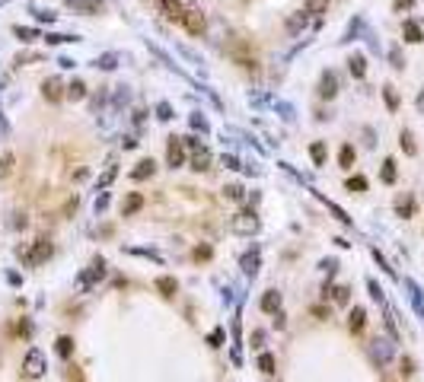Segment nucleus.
I'll use <instances>...</instances> for the list:
<instances>
[{
	"instance_id": "a878e982",
	"label": "nucleus",
	"mask_w": 424,
	"mask_h": 382,
	"mask_svg": "<svg viewBox=\"0 0 424 382\" xmlns=\"http://www.w3.org/2000/svg\"><path fill=\"white\" fill-rule=\"evenodd\" d=\"M242 271H246L249 277H256V271H259V252H246V255H242Z\"/></svg>"
},
{
	"instance_id": "b1692460",
	"label": "nucleus",
	"mask_w": 424,
	"mask_h": 382,
	"mask_svg": "<svg viewBox=\"0 0 424 382\" xmlns=\"http://www.w3.org/2000/svg\"><path fill=\"white\" fill-rule=\"evenodd\" d=\"M156 290H160L163 296H176L179 283H176V277H156Z\"/></svg>"
},
{
	"instance_id": "864d4df0",
	"label": "nucleus",
	"mask_w": 424,
	"mask_h": 382,
	"mask_svg": "<svg viewBox=\"0 0 424 382\" xmlns=\"http://www.w3.org/2000/svg\"><path fill=\"white\" fill-rule=\"evenodd\" d=\"M105 204H108V195H99V201H96V213L105 210Z\"/></svg>"
},
{
	"instance_id": "e433bc0d",
	"label": "nucleus",
	"mask_w": 424,
	"mask_h": 382,
	"mask_svg": "<svg viewBox=\"0 0 424 382\" xmlns=\"http://www.w3.org/2000/svg\"><path fill=\"white\" fill-rule=\"evenodd\" d=\"M67 4H74L77 10H87V13H96V10H99V0H67Z\"/></svg>"
},
{
	"instance_id": "9b49d317",
	"label": "nucleus",
	"mask_w": 424,
	"mask_h": 382,
	"mask_svg": "<svg viewBox=\"0 0 424 382\" xmlns=\"http://www.w3.org/2000/svg\"><path fill=\"white\" fill-rule=\"evenodd\" d=\"M363 325H367V312H363V306H354V309L348 312V328L354 331V334H360Z\"/></svg>"
},
{
	"instance_id": "5701e85b",
	"label": "nucleus",
	"mask_w": 424,
	"mask_h": 382,
	"mask_svg": "<svg viewBox=\"0 0 424 382\" xmlns=\"http://www.w3.org/2000/svg\"><path fill=\"white\" fill-rule=\"evenodd\" d=\"M303 29H306V13H294V16L287 19V32L290 35H300Z\"/></svg>"
},
{
	"instance_id": "ea45409f",
	"label": "nucleus",
	"mask_w": 424,
	"mask_h": 382,
	"mask_svg": "<svg viewBox=\"0 0 424 382\" xmlns=\"http://www.w3.org/2000/svg\"><path fill=\"white\" fill-rule=\"evenodd\" d=\"M156 115H160V121H169V118H173V105L160 102V105H156Z\"/></svg>"
},
{
	"instance_id": "72a5a7b5",
	"label": "nucleus",
	"mask_w": 424,
	"mask_h": 382,
	"mask_svg": "<svg viewBox=\"0 0 424 382\" xmlns=\"http://www.w3.org/2000/svg\"><path fill=\"white\" fill-rule=\"evenodd\" d=\"M332 296H335V303H338V306H345V303L351 300V286H345V283H342V286H335Z\"/></svg>"
},
{
	"instance_id": "39448f33",
	"label": "nucleus",
	"mask_w": 424,
	"mask_h": 382,
	"mask_svg": "<svg viewBox=\"0 0 424 382\" xmlns=\"http://www.w3.org/2000/svg\"><path fill=\"white\" fill-rule=\"evenodd\" d=\"M166 163L173 166V169H179V166L185 163V143H182V137H169V147H166Z\"/></svg>"
},
{
	"instance_id": "f3484780",
	"label": "nucleus",
	"mask_w": 424,
	"mask_h": 382,
	"mask_svg": "<svg viewBox=\"0 0 424 382\" xmlns=\"http://www.w3.org/2000/svg\"><path fill=\"white\" fill-rule=\"evenodd\" d=\"M303 13H309V16L329 13V0H303Z\"/></svg>"
},
{
	"instance_id": "7c9ffc66",
	"label": "nucleus",
	"mask_w": 424,
	"mask_h": 382,
	"mask_svg": "<svg viewBox=\"0 0 424 382\" xmlns=\"http://www.w3.org/2000/svg\"><path fill=\"white\" fill-rule=\"evenodd\" d=\"M380 178H383L386 185H392V182H395V160H386V163H383V172H380Z\"/></svg>"
},
{
	"instance_id": "6e6552de",
	"label": "nucleus",
	"mask_w": 424,
	"mask_h": 382,
	"mask_svg": "<svg viewBox=\"0 0 424 382\" xmlns=\"http://www.w3.org/2000/svg\"><path fill=\"white\" fill-rule=\"evenodd\" d=\"M370 351H373V360H377L380 366H386V363L392 360V341H383V338H377Z\"/></svg>"
},
{
	"instance_id": "0eeeda50",
	"label": "nucleus",
	"mask_w": 424,
	"mask_h": 382,
	"mask_svg": "<svg viewBox=\"0 0 424 382\" xmlns=\"http://www.w3.org/2000/svg\"><path fill=\"white\" fill-rule=\"evenodd\" d=\"M48 258H51V242H48V239H35L32 252L26 255V265H42Z\"/></svg>"
},
{
	"instance_id": "423d86ee",
	"label": "nucleus",
	"mask_w": 424,
	"mask_h": 382,
	"mask_svg": "<svg viewBox=\"0 0 424 382\" xmlns=\"http://www.w3.org/2000/svg\"><path fill=\"white\" fill-rule=\"evenodd\" d=\"M42 96H45L48 102H61V99L67 96V86H64L58 77H48V80L42 83Z\"/></svg>"
},
{
	"instance_id": "a18cd8bd",
	"label": "nucleus",
	"mask_w": 424,
	"mask_h": 382,
	"mask_svg": "<svg viewBox=\"0 0 424 382\" xmlns=\"http://www.w3.org/2000/svg\"><path fill=\"white\" fill-rule=\"evenodd\" d=\"M389 57H392V67H405V61H402V51H399V48H392V51H389Z\"/></svg>"
},
{
	"instance_id": "2eb2a0df",
	"label": "nucleus",
	"mask_w": 424,
	"mask_h": 382,
	"mask_svg": "<svg viewBox=\"0 0 424 382\" xmlns=\"http://www.w3.org/2000/svg\"><path fill=\"white\" fill-rule=\"evenodd\" d=\"M348 67H351V74H354V80L367 77V57H363V54H351L348 57Z\"/></svg>"
},
{
	"instance_id": "49530a36",
	"label": "nucleus",
	"mask_w": 424,
	"mask_h": 382,
	"mask_svg": "<svg viewBox=\"0 0 424 382\" xmlns=\"http://www.w3.org/2000/svg\"><path fill=\"white\" fill-rule=\"evenodd\" d=\"M415 373V363H411V357H402V376H411Z\"/></svg>"
},
{
	"instance_id": "c03bdc74",
	"label": "nucleus",
	"mask_w": 424,
	"mask_h": 382,
	"mask_svg": "<svg viewBox=\"0 0 424 382\" xmlns=\"http://www.w3.org/2000/svg\"><path fill=\"white\" fill-rule=\"evenodd\" d=\"M16 35H19V42H32V39H35V29H22V26H16Z\"/></svg>"
},
{
	"instance_id": "f704fd0d",
	"label": "nucleus",
	"mask_w": 424,
	"mask_h": 382,
	"mask_svg": "<svg viewBox=\"0 0 424 382\" xmlns=\"http://www.w3.org/2000/svg\"><path fill=\"white\" fill-rule=\"evenodd\" d=\"M399 140H402V150L408 153V156H415V153H418V147H415V140H411L408 131H402V134H399Z\"/></svg>"
},
{
	"instance_id": "2f4dec72",
	"label": "nucleus",
	"mask_w": 424,
	"mask_h": 382,
	"mask_svg": "<svg viewBox=\"0 0 424 382\" xmlns=\"http://www.w3.org/2000/svg\"><path fill=\"white\" fill-rule=\"evenodd\" d=\"M405 286L411 290V303H415V309L421 312V309H424V300H421V286H418L415 280H405Z\"/></svg>"
},
{
	"instance_id": "79ce46f5",
	"label": "nucleus",
	"mask_w": 424,
	"mask_h": 382,
	"mask_svg": "<svg viewBox=\"0 0 424 382\" xmlns=\"http://www.w3.org/2000/svg\"><path fill=\"white\" fill-rule=\"evenodd\" d=\"M367 286H370V296H373V300L383 303V290H380V283H377V280H367Z\"/></svg>"
},
{
	"instance_id": "393cba45",
	"label": "nucleus",
	"mask_w": 424,
	"mask_h": 382,
	"mask_svg": "<svg viewBox=\"0 0 424 382\" xmlns=\"http://www.w3.org/2000/svg\"><path fill=\"white\" fill-rule=\"evenodd\" d=\"M338 166H342V169H351V166H354V147H351V143H345V147L338 150Z\"/></svg>"
},
{
	"instance_id": "f8f14e48",
	"label": "nucleus",
	"mask_w": 424,
	"mask_h": 382,
	"mask_svg": "<svg viewBox=\"0 0 424 382\" xmlns=\"http://www.w3.org/2000/svg\"><path fill=\"white\" fill-rule=\"evenodd\" d=\"M156 172V163L153 160H140L134 169H131V178H134V182H144V178H150Z\"/></svg>"
},
{
	"instance_id": "58836bf2",
	"label": "nucleus",
	"mask_w": 424,
	"mask_h": 382,
	"mask_svg": "<svg viewBox=\"0 0 424 382\" xmlns=\"http://www.w3.org/2000/svg\"><path fill=\"white\" fill-rule=\"evenodd\" d=\"M322 201H325V198H322ZM325 207H329V210H332V213H335V217L342 220V223H351V217H348V213H345L342 207H338V204H332V201H325Z\"/></svg>"
},
{
	"instance_id": "dca6fc26",
	"label": "nucleus",
	"mask_w": 424,
	"mask_h": 382,
	"mask_svg": "<svg viewBox=\"0 0 424 382\" xmlns=\"http://www.w3.org/2000/svg\"><path fill=\"white\" fill-rule=\"evenodd\" d=\"M402 35H405V42H408V45H418V42H424V32H421V26H418V22H411V19H405Z\"/></svg>"
},
{
	"instance_id": "f257e3e1",
	"label": "nucleus",
	"mask_w": 424,
	"mask_h": 382,
	"mask_svg": "<svg viewBox=\"0 0 424 382\" xmlns=\"http://www.w3.org/2000/svg\"><path fill=\"white\" fill-rule=\"evenodd\" d=\"M230 233H236V236H256L259 233V217H256V210H249V207H242L239 213H233L230 217Z\"/></svg>"
},
{
	"instance_id": "6ab92c4d",
	"label": "nucleus",
	"mask_w": 424,
	"mask_h": 382,
	"mask_svg": "<svg viewBox=\"0 0 424 382\" xmlns=\"http://www.w3.org/2000/svg\"><path fill=\"white\" fill-rule=\"evenodd\" d=\"M262 309H265V312H277V309H281V293H277V290H265Z\"/></svg>"
},
{
	"instance_id": "ddd939ff",
	"label": "nucleus",
	"mask_w": 424,
	"mask_h": 382,
	"mask_svg": "<svg viewBox=\"0 0 424 382\" xmlns=\"http://www.w3.org/2000/svg\"><path fill=\"white\" fill-rule=\"evenodd\" d=\"M144 207V195H137V191H131V195L125 198V204H121V213L125 217H134V213Z\"/></svg>"
},
{
	"instance_id": "c9c22d12",
	"label": "nucleus",
	"mask_w": 424,
	"mask_h": 382,
	"mask_svg": "<svg viewBox=\"0 0 424 382\" xmlns=\"http://www.w3.org/2000/svg\"><path fill=\"white\" fill-rule=\"evenodd\" d=\"M259 369H262V373H274V354H262L259 357Z\"/></svg>"
},
{
	"instance_id": "aec40b11",
	"label": "nucleus",
	"mask_w": 424,
	"mask_h": 382,
	"mask_svg": "<svg viewBox=\"0 0 424 382\" xmlns=\"http://www.w3.org/2000/svg\"><path fill=\"white\" fill-rule=\"evenodd\" d=\"M395 213H399V217H402V220H408L411 213H415V198H411V195L399 198V201H395Z\"/></svg>"
},
{
	"instance_id": "473e14b6",
	"label": "nucleus",
	"mask_w": 424,
	"mask_h": 382,
	"mask_svg": "<svg viewBox=\"0 0 424 382\" xmlns=\"http://www.w3.org/2000/svg\"><path fill=\"white\" fill-rule=\"evenodd\" d=\"M223 198H230V201H236V204H239V201L246 198V191H242V185H227L223 188Z\"/></svg>"
},
{
	"instance_id": "412c9836",
	"label": "nucleus",
	"mask_w": 424,
	"mask_h": 382,
	"mask_svg": "<svg viewBox=\"0 0 424 382\" xmlns=\"http://www.w3.org/2000/svg\"><path fill=\"white\" fill-rule=\"evenodd\" d=\"M67 99H74V102L87 99V83H83V80H74V83H67Z\"/></svg>"
},
{
	"instance_id": "de8ad7c7",
	"label": "nucleus",
	"mask_w": 424,
	"mask_h": 382,
	"mask_svg": "<svg viewBox=\"0 0 424 382\" xmlns=\"http://www.w3.org/2000/svg\"><path fill=\"white\" fill-rule=\"evenodd\" d=\"M211 344H214V347H220V344H223V331L220 328H217V331H211V338H208Z\"/></svg>"
},
{
	"instance_id": "a211bd4d",
	"label": "nucleus",
	"mask_w": 424,
	"mask_h": 382,
	"mask_svg": "<svg viewBox=\"0 0 424 382\" xmlns=\"http://www.w3.org/2000/svg\"><path fill=\"white\" fill-rule=\"evenodd\" d=\"M208 166H211V150H195V153H191V169H195V172H201V169H208Z\"/></svg>"
},
{
	"instance_id": "4c0bfd02",
	"label": "nucleus",
	"mask_w": 424,
	"mask_h": 382,
	"mask_svg": "<svg viewBox=\"0 0 424 382\" xmlns=\"http://www.w3.org/2000/svg\"><path fill=\"white\" fill-rule=\"evenodd\" d=\"M348 191H367V178H363V175H351L348 178Z\"/></svg>"
},
{
	"instance_id": "c85d7f7f",
	"label": "nucleus",
	"mask_w": 424,
	"mask_h": 382,
	"mask_svg": "<svg viewBox=\"0 0 424 382\" xmlns=\"http://www.w3.org/2000/svg\"><path fill=\"white\" fill-rule=\"evenodd\" d=\"M383 99H386V109H389V112L399 109V92H395V86H383Z\"/></svg>"
},
{
	"instance_id": "5fc2aeb1",
	"label": "nucleus",
	"mask_w": 424,
	"mask_h": 382,
	"mask_svg": "<svg viewBox=\"0 0 424 382\" xmlns=\"http://www.w3.org/2000/svg\"><path fill=\"white\" fill-rule=\"evenodd\" d=\"M262 338H265L262 331H252V347H262Z\"/></svg>"
},
{
	"instance_id": "603ef678",
	"label": "nucleus",
	"mask_w": 424,
	"mask_h": 382,
	"mask_svg": "<svg viewBox=\"0 0 424 382\" xmlns=\"http://www.w3.org/2000/svg\"><path fill=\"white\" fill-rule=\"evenodd\" d=\"M313 315H316V319H325V315H329V309H325V306H313Z\"/></svg>"
},
{
	"instance_id": "f03ea898",
	"label": "nucleus",
	"mask_w": 424,
	"mask_h": 382,
	"mask_svg": "<svg viewBox=\"0 0 424 382\" xmlns=\"http://www.w3.org/2000/svg\"><path fill=\"white\" fill-rule=\"evenodd\" d=\"M227 54L233 57L239 67H256V54H252V48H249V42L242 39V35H233V39H230Z\"/></svg>"
},
{
	"instance_id": "a19ab883",
	"label": "nucleus",
	"mask_w": 424,
	"mask_h": 382,
	"mask_svg": "<svg viewBox=\"0 0 424 382\" xmlns=\"http://www.w3.org/2000/svg\"><path fill=\"white\" fill-rule=\"evenodd\" d=\"M211 255H214V248H211V245H198V248H195V258H198V261H208Z\"/></svg>"
},
{
	"instance_id": "09e8293b",
	"label": "nucleus",
	"mask_w": 424,
	"mask_h": 382,
	"mask_svg": "<svg viewBox=\"0 0 424 382\" xmlns=\"http://www.w3.org/2000/svg\"><path fill=\"white\" fill-rule=\"evenodd\" d=\"M411 4H415V0H395L392 7H395V13H405V10H408Z\"/></svg>"
},
{
	"instance_id": "3c124183",
	"label": "nucleus",
	"mask_w": 424,
	"mask_h": 382,
	"mask_svg": "<svg viewBox=\"0 0 424 382\" xmlns=\"http://www.w3.org/2000/svg\"><path fill=\"white\" fill-rule=\"evenodd\" d=\"M223 166L227 169H239V160L236 156H223Z\"/></svg>"
},
{
	"instance_id": "6e6d98bb",
	"label": "nucleus",
	"mask_w": 424,
	"mask_h": 382,
	"mask_svg": "<svg viewBox=\"0 0 424 382\" xmlns=\"http://www.w3.org/2000/svg\"><path fill=\"white\" fill-rule=\"evenodd\" d=\"M160 4H169V0H160Z\"/></svg>"
},
{
	"instance_id": "8fccbe9b",
	"label": "nucleus",
	"mask_w": 424,
	"mask_h": 382,
	"mask_svg": "<svg viewBox=\"0 0 424 382\" xmlns=\"http://www.w3.org/2000/svg\"><path fill=\"white\" fill-rule=\"evenodd\" d=\"M191 124H195V128H201V131H208V121H204L201 115H191Z\"/></svg>"
},
{
	"instance_id": "7ed1b4c3",
	"label": "nucleus",
	"mask_w": 424,
	"mask_h": 382,
	"mask_svg": "<svg viewBox=\"0 0 424 382\" xmlns=\"http://www.w3.org/2000/svg\"><path fill=\"white\" fill-rule=\"evenodd\" d=\"M45 369H48L45 354H42L39 347H32V351L26 354V360H22V373H26L29 379H39V376H45Z\"/></svg>"
},
{
	"instance_id": "20e7f679",
	"label": "nucleus",
	"mask_w": 424,
	"mask_h": 382,
	"mask_svg": "<svg viewBox=\"0 0 424 382\" xmlns=\"http://www.w3.org/2000/svg\"><path fill=\"white\" fill-rule=\"evenodd\" d=\"M182 26H185L191 35H201V32H204V26H208V19H204L201 10L188 7V10H185V16H182Z\"/></svg>"
},
{
	"instance_id": "9d476101",
	"label": "nucleus",
	"mask_w": 424,
	"mask_h": 382,
	"mask_svg": "<svg viewBox=\"0 0 424 382\" xmlns=\"http://www.w3.org/2000/svg\"><path fill=\"white\" fill-rule=\"evenodd\" d=\"M319 96L322 99H335L338 96V77L332 74V70H325L322 80H319Z\"/></svg>"
},
{
	"instance_id": "37998d69",
	"label": "nucleus",
	"mask_w": 424,
	"mask_h": 382,
	"mask_svg": "<svg viewBox=\"0 0 424 382\" xmlns=\"http://www.w3.org/2000/svg\"><path fill=\"white\" fill-rule=\"evenodd\" d=\"M51 45H61V42H77V35H45Z\"/></svg>"
},
{
	"instance_id": "c756f323",
	"label": "nucleus",
	"mask_w": 424,
	"mask_h": 382,
	"mask_svg": "<svg viewBox=\"0 0 424 382\" xmlns=\"http://www.w3.org/2000/svg\"><path fill=\"white\" fill-rule=\"evenodd\" d=\"M115 175H118V166L112 163V166H108V169H105V172L99 175V191H105L108 185H112V182H115Z\"/></svg>"
},
{
	"instance_id": "1a4fd4ad",
	"label": "nucleus",
	"mask_w": 424,
	"mask_h": 382,
	"mask_svg": "<svg viewBox=\"0 0 424 382\" xmlns=\"http://www.w3.org/2000/svg\"><path fill=\"white\" fill-rule=\"evenodd\" d=\"M102 274H105V265H102V261H96V265H93L87 274H80L77 286H80V290H90V286H93L96 280H102Z\"/></svg>"
},
{
	"instance_id": "4be33fe9",
	"label": "nucleus",
	"mask_w": 424,
	"mask_h": 382,
	"mask_svg": "<svg viewBox=\"0 0 424 382\" xmlns=\"http://www.w3.org/2000/svg\"><path fill=\"white\" fill-rule=\"evenodd\" d=\"M58 354L64 357V360L74 357V338H70V334H61V338H58Z\"/></svg>"
},
{
	"instance_id": "cd10ccee",
	"label": "nucleus",
	"mask_w": 424,
	"mask_h": 382,
	"mask_svg": "<svg viewBox=\"0 0 424 382\" xmlns=\"http://www.w3.org/2000/svg\"><path fill=\"white\" fill-rule=\"evenodd\" d=\"M96 67H102V70H115V67H118V54H115V51H108V54H102V57H96Z\"/></svg>"
},
{
	"instance_id": "4468645a",
	"label": "nucleus",
	"mask_w": 424,
	"mask_h": 382,
	"mask_svg": "<svg viewBox=\"0 0 424 382\" xmlns=\"http://www.w3.org/2000/svg\"><path fill=\"white\" fill-rule=\"evenodd\" d=\"M13 169H16V156H13V150H4V153H0V182L13 175Z\"/></svg>"
},
{
	"instance_id": "bb28decb",
	"label": "nucleus",
	"mask_w": 424,
	"mask_h": 382,
	"mask_svg": "<svg viewBox=\"0 0 424 382\" xmlns=\"http://www.w3.org/2000/svg\"><path fill=\"white\" fill-rule=\"evenodd\" d=\"M309 156H313V163H316V166H325V143L322 140H313L309 143Z\"/></svg>"
}]
</instances>
